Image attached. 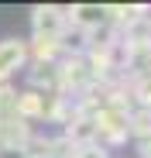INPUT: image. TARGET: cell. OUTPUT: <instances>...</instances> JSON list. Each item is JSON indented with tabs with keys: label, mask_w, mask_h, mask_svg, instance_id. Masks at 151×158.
<instances>
[{
	"label": "cell",
	"mask_w": 151,
	"mask_h": 158,
	"mask_svg": "<svg viewBox=\"0 0 151 158\" xmlns=\"http://www.w3.org/2000/svg\"><path fill=\"white\" fill-rule=\"evenodd\" d=\"M24 55H28V45H24L21 38H7V41H0V86L7 83V76L21 69Z\"/></svg>",
	"instance_id": "cell-1"
},
{
	"label": "cell",
	"mask_w": 151,
	"mask_h": 158,
	"mask_svg": "<svg viewBox=\"0 0 151 158\" xmlns=\"http://www.w3.org/2000/svg\"><path fill=\"white\" fill-rule=\"evenodd\" d=\"M14 103H17V93L4 83V86H0V120H10L14 117Z\"/></svg>",
	"instance_id": "cell-4"
},
{
	"label": "cell",
	"mask_w": 151,
	"mask_h": 158,
	"mask_svg": "<svg viewBox=\"0 0 151 158\" xmlns=\"http://www.w3.org/2000/svg\"><path fill=\"white\" fill-rule=\"evenodd\" d=\"M103 17H107V7H93V4L72 7V24H79V28H96V24H103Z\"/></svg>",
	"instance_id": "cell-3"
},
{
	"label": "cell",
	"mask_w": 151,
	"mask_h": 158,
	"mask_svg": "<svg viewBox=\"0 0 151 158\" xmlns=\"http://www.w3.org/2000/svg\"><path fill=\"white\" fill-rule=\"evenodd\" d=\"M137 148H141V158H151V138H141Z\"/></svg>",
	"instance_id": "cell-6"
},
{
	"label": "cell",
	"mask_w": 151,
	"mask_h": 158,
	"mask_svg": "<svg viewBox=\"0 0 151 158\" xmlns=\"http://www.w3.org/2000/svg\"><path fill=\"white\" fill-rule=\"evenodd\" d=\"M127 127H134L141 138H151V107H144L141 114H134V120H131Z\"/></svg>",
	"instance_id": "cell-5"
},
{
	"label": "cell",
	"mask_w": 151,
	"mask_h": 158,
	"mask_svg": "<svg viewBox=\"0 0 151 158\" xmlns=\"http://www.w3.org/2000/svg\"><path fill=\"white\" fill-rule=\"evenodd\" d=\"M62 24L65 14H59L55 7H38L35 10V38H62Z\"/></svg>",
	"instance_id": "cell-2"
}]
</instances>
